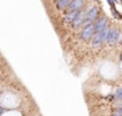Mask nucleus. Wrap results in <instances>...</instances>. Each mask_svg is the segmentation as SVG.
<instances>
[{
    "instance_id": "10",
    "label": "nucleus",
    "mask_w": 122,
    "mask_h": 116,
    "mask_svg": "<svg viewBox=\"0 0 122 116\" xmlns=\"http://www.w3.org/2000/svg\"><path fill=\"white\" fill-rule=\"evenodd\" d=\"M115 95H116V98H117V99H118V100H121V99H122V89H121V88H118Z\"/></svg>"
},
{
    "instance_id": "2",
    "label": "nucleus",
    "mask_w": 122,
    "mask_h": 116,
    "mask_svg": "<svg viewBox=\"0 0 122 116\" xmlns=\"http://www.w3.org/2000/svg\"><path fill=\"white\" fill-rule=\"evenodd\" d=\"M119 37H120V33H119V30L116 29V28H112V29L108 30V34H107V42L109 43V45H115L119 40Z\"/></svg>"
},
{
    "instance_id": "1",
    "label": "nucleus",
    "mask_w": 122,
    "mask_h": 116,
    "mask_svg": "<svg viewBox=\"0 0 122 116\" xmlns=\"http://www.w3.org/2000/svg\"><path fill=\"white\" fill-rule=\"evenodd\" d=\"M97 13H99L97 6H92V8L88 11V13L86 14V17H85V21H84V23H82V25L84 26L91 25V24L95 21V18H97Z\"/></svg>"
},
{
    "instance_id": "6",
    "label": "nucleus",
    "mask_w": 122,
    "mask_h": 116,
    "mask_svg": "<svg viewBox=\"0 0 122 116\" xmlns=\"http://www.w3.org/2000/svg\"><path fill=\"white\" fill-rule=\"evenodd\" d=\"M84 0H71L67 8L69 11H79V9L84 6Z\"/></svg>"
},
{
    "instance_id": "7",
    "label": "nucleus",
    "mask_w": 122,
    "mask_h": 116,
    "mask_svg": "<svg viewBox=\"0 0 122 116\" xmlns=\"http://www.w3.org/2000/svg\"><path fill=\"white\" fill-rule=\"evenodd\" d=\"M78 11H69V12L66 13V15H65V22L66 23H72L73 22V19L75 18L76 14H77Z\"/></svg>"
},
{
    "instance_id": "11",
    "label": "nucleus",
    "mask_w": 122,
    "mask_h": 116,
    "mask_svg": "<svg viewBox=\"0 0 122 116\" xmlns=\"http://www.w3.org/2000/svg\"><path fill=\"white\" fill-rule=\"evenodd\" d=\"M112 116H122V111H121V108H120V106H119V108L117 109V110L115 111L114 113H112Z\"/></svg>"
},
{
    "instance_id": "13",
    "label": "nucleus",
    "mask_w": 122,
    "mask_h": 116,
    "mask_svg": "<svg viewBox=\"0 0 122 116\" xmlns=\"http://www.w3.org/2000/svg\"><path fill=\"white\" fill-rule=\"evenodd\" d=\"M57 1H59V0H57Z\"/></svg>"
},
{
    "instance_id": "12",
    "label": "nucleus",
    "mask_w": 122,
    "mask_h": 116,
    "mask_svg": "<svg viewBox=\"0 0 122 116\" xmlns=\"http://www.w3.org/2000/svg\"><path fill=\"white\" fill-rule=\"evenodd\" d=\"M3 111H4V110H2V109H0V112H3Z\"/></svg>"
},
{
    "instance_id": "4",
    "label": "nucleus",
    "mask_w": 122,
    "mask_h": 116,
    "mask_svg": "<svg viewBox=\"0 0 122 116\" xmlns=\"http://www.w3.org/2000/svg\"><path fill=\"white\" fill-rule=\"evenodd\" d=\"M106 24H107V18L106 17H101L97 21V23L93 25V30L94 32H100L101 30H103L106 27Z\"/></svg>"
},
{
    "instance_id": "5",
    "label": "nucleus",
    "mask_w": 122,
    "mask_h": 116,
    "mask_svg": "<svg viewBox=\"0 0 122 116\" xmlns=\"http://www.w3.org/2000/svg\"><path fill=\"white\" fill-rule=\"evenodd\" d=\"M85 17H86V13H85L84 11L77 12L75 18H74L73 22H72L74 27H79L80 25H82V23H84V21H85Z\"/></svg>"
},
{
    "instance_id": "3",
    "label": "nucleus",
    "mask_w": 122,
    "mask_h": 116,
    "mask_svg": "<svg viewBox=\"0 0 122 116\" xmlns=\"http://www.w3.org/2000/svg\"><path fill=\"white\" fill-rule=\"evenodd\" d=\"M93 33H94V30H93L92 24L88 26H85V28L82 29V32H81V39L84 41H88L93 36Z\"/></svg>"
},
{
    "instance_id": "9",
    "label": "nucleus",
    "mask_w": 122,
    "mask_h": 116,
    "mask_svg": "<svg viewBox=\"0 0 122 116\" xmlns=\"http://www.w3.org/2000/svg\"><path fill=\"white\" fill-rule=\"evenodd\" d=\"M70 2H71V0H59L57 3V8L60 9V10H62V9L66 8V6H69Z\"/></svg>"
},
{
    "instance_id": "8",
    "label": "nucleus",
    "mask_w": 122,
    "mask_h": 116,
    "mask_svg": "<svg viewBox=\"0 0 122 116\" xmlns=\"http://www.w3.org/2000/svg\"><path fill=\"white\" fill-rule=\"evenodd\" d=\"M102 43H103V41H102V39L100 38V34L97 33L94 36V38H93V40H92V46L94 47V49H97V47H99Z\"/></svg>"
}]
</instances>
